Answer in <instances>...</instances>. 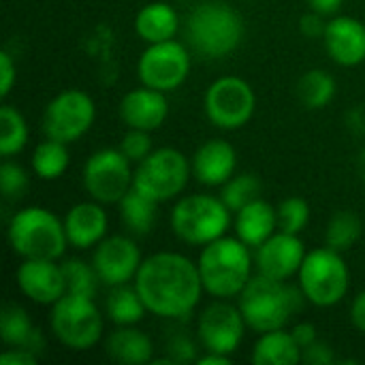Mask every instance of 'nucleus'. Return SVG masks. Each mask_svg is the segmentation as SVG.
Listing matches in <instances>:
<instances>
[{
  "label": "nucleus",
  "mask_w": 365,
  "mask_h": 365,
  "mask_svg": "<svg viewBox=\"0 0 365 365\" xmlns=\"http://www.w3.org/2000/svg\"><path fill=\"white\" fill-rule=\"evenodd\" d=\"M135 289L148 312L160 319L190 317L205 291L197 263L180 252H156L143 259Z\"/></svg>",
  "instance_id": "obj_1"
},
{
  "label": "nucleus",
  "mask_w": 365,
  "mask_h": 365,
  "mask_svg": "<svg viewBox=\"0 0 365 365\" xmlns=\"http://www.w3.org/2000/svg\"><path fill=\"white\" fill-rule=\"evenodd\" d=\"M252 265L250 246L227 235L205 244L197 261L205 293L218 299L240 297L252 278Z\"/></svg>",
  "instance_id": "obj_2"
},
{
  "label": "nucleus",
  "mask_w": 365,
  "mask_h": 365,
  "mask_svg": "<svg viewBox=\"0 0 365 365\" xmlns=\"http://www.w3.org/2000/svg\"><path fill=\"white\" fill-rule=\"evenodd\" d=\"M306 295L293 289L287 280H274L257 274L240 293V310L246 325L257 334L284 329L291 317L302 308Z\"/></svg>",
  "instance_id": "obj_3"
},
{
  "label": "nucleus",
  "mask_w": 365,
  "mask_h": 365,
  "mask_svg": "<svg viewBox=\"0 0 365 365\" xmlns=\"http://www.w3.org/2000/svg\"><path fill=\"white\" fill-rule=\"evenodd\" d=\"M186 41L203 58H222L235 51L244 38L242 15L220 0H205L192 9L186 21Z\"/></svg>",
  "instance_id": "obj_4"
},
{
  "label": "nucleus",
  "mask_w": 365,
  "mask_h": 365,
  "mask_svg": "<svg viewBox=\"0 0 365 365\" xmlns=\"http://www.w3.org/2000/svg\"><path fill=\"white\" fill-rule=\"evenodd\" d=\"M9 244L21 259L58 261L68 246L64 220L45 207H24L9 222Z\"/></svg>",
  "instance_id": "obj_5"
},
{
  "label": "nucleus",
  "mask_w": 365,
  "mask_h": 365,
  "mask_svg": "<svg viewBox=\"0 0 365 365\" xmlns=\"http://www.w3.org/2000/svg\"><path fill=\"white\" fill-rule=\"evenodd\" d=\"M229 225L231 210L220 197L212 195H188L171 212L173 233L190 246H205L222 237Z\"/></svg>",
  "instance_id": "obj_6"
},
{
  "label": "nucleus",
  "mask_w": 365,
  "mask_h": 365,
  "mask_svg": "<svg viewBox=\"0 0 365 365\" xmlns=\"http://www.w3.org/2000/svg\"><path fill=\"white\" fill-rule=\"evenodd\" d=\"M297 276L302 293L310 304L319 308H331L340 304L351 284V274L342 259V252L327 246L310 250Z\"/></svg>",
  "instance_id": "obj_7"
},
{
  "label": "nucleus",
  "mask_w": 365,
  "mask_h": 365,
  "mask_svg": "<svg viewBox=\"0 0 365 365\" xmlns=\"http://www.w3.org/2000/svg\"><path fill=\"white\" fill-rule=\"evenodd\" d=\"M51 331L71 351H88L103 338V317L92 297L66 293L51 306Z\"/></svg>",
  "instance_id": "obj_8"
},
{
  "label": "nucleus",
  "mask_w": 365,
  "mask_h": 365,
  "mask_svg": "<svg viewBox=\"0 0 365 365\" xmlns=\"http://www.w3.org/2000/svg\"><path fill=\"white\" fill-rule=\"evenodd\" d=\"M192 167L175 148H158L135 169L133 188L154 199L156 203L175 199L184 192Z\"/></svg>",
  "instance_id": "obj_9"
},
{
  "label": "nucleus",
  "mask_w": 365,
  "mask_h": 365,
  "mask_svg": "<svg viewBox=\"0 0 365 365\" xmlns=\"http://www.w3.org/2000/svg\"><path fill=\"white\" fill-rule=\"evenodd\" d=\"M133 163L120 152V150H98L94 152L86 165H83V188L90 195V199L109 205L120 203L124 195L133 188L135 171L130 167Z\"/></svg>",
  "instance_id": "obj_10"
},
{
  "label": "nucleus",
  "mask_w": 365,
  "mask_h": 365,
  "mask_svg": "<svg viewBox=\"0 0 365 365\" xmlns=\"http://www.w3.org/2000/svg\"><path fill=\"white\" fill-rule=\"evenodd\" d=\"M203 105L214 126L222 130H235L252 118L257 98L248 81L235 75H227L207 88Z\"/></svg>",
  "instance_id": "obj_11"
},
{
  "label": "nucleus",
  "mask_w": 365,
  "mask_h": 365,
  "mask_svg": "<svg viewBox=\"0 0 365 365\" xmlns=\"http://www.w3.org/2000/svg\"><path fill=\"white\" fill-rule=\"evenodd\" d=\"M94 115V101L83 90H62L45 107L43 133L49 139L73 143L90 130Z\"/></svg>",
  "instance_id": "obj_12"
},
{
  "label": "nucleus",
  "mask_w": 365,
  "mask_h": 365,
  "mask_svg": "<svg viewBox=\"0 0 365 365\" xmlns=\"http://www.w3.org/2000/svg\"><path fill=\"white\" fill-rule=\"evenodd\" d=\"M137 73L141 83L148 88L160 92H171L180 88L190 73V56L186 45L173 38L163 43H150L139 58Z\"/></svg>",
  "instance_id": "obj_13"
},
{
  "label": "nucleus",
  "mask_w": 365,
  "mask_h": 365,
  "mask_svg": "<svg viewBox=\"0 0 365 365\" xmlns=\"http://www.w3.org/2000/svg\"><path fill=\"white\" fill-rule=\"evenodd\" d=\"M246 327L248 325L240 306L235 308L227 302H216L201 312L197 323V336L205 351L231 357L240 349Z\"/></svg>",
  "instance_id": "obj_14"
},
{
  "label": "nucleus",
  "mask_w": 365,
  "mask_h": 365,
  "mask_svg": "<svg viewBox=\"0 0 365 365\" xmlns=\"http://www.w3.org/2000/svg\"><path fill=\"white\" fill-rule=\"evenodd\" d=\"M141 263V250L130 237L124 235L105 237L101 244H96L92 257V265L101 282L107 287H120L135 280Z\"/></svg>",
  "instance_id": "obj_15"
},
{
  "label": "nucleus",
  "mask_w": 365,
  "mask_h": 365,
  "mask_svg": "<svg viewBox=\"0 0 365 365\" xmlns=\"http://www.w3.org/2000/svg\"><path fill=\"white\" fill-rule=\"evenodd\" d=\"M306 248L299 235L276 231L269 240H265L255 255V265L259 274L274 280H289L295 276L306 259Z\"/></svg>",
  "instance_id": "obj_16"
},
{
  "label": "nucleus",
  "mask_w": 365,
  "mask_h": 365,
  "mask_svg": "<svg viewBox=\"0 0 365 365\" xmlns=\"http://www.w3.org/2000/svg\"><path fill=\"white\" fill-rule=\"evenodd\" d=\"M19 291L34 304L53 306L66 295V280L62 263L51 259H24L15 274Z\"/></svg>",
  "instance_id": "obj_17"
},
{
  "label": "nucleus",
  "mask_w": 365,
  "mask_h": 365,
  "mask_svg": "<svg viewBox=\"0 0 365 365\" xmlns=\"http://www.w3.org/2000/svg\"><path fill=\"white\" fill-rule=\"evenodd\" d=\"M120 115L128 128L152 133L165 124L169 115V103L165 92L143 86L124 94L120 103Z\"/></svg>",
  "instance_id": "obj_18"
},
{
  "label": "nucleus",
  "mask_w": 365,
  "mask_h": 365,
  "mask_svg": "<svg viewBox=\"0 0 365 365\" xmlns=\"http://www.w3.org/2000/svg\"><path fill=\"white\" fill-rule=\"evenodd\" d=\"M323 41L327 53L340 66H357L365 60V26L355 17H334Z\"/></svg>",
  "instance_id": "obj_19"
},
{
  "label": "nucleus",
  "mask_w": 365,
  "mask_h": 365,
  "mask_svg": "<svg viewBox=\"0 0 365 365\" xmlns=\"http://www.w3.org/2000/svg\"><path fill=\"white\" fill-rule=\"evenodd\" d=\"M190 167L199 184L222 186L235 175L237 169L235 148L225 139H210L195 152Z\"/></svg>",
  "instance_id": "obj_20"
},
{
  "label": "nucleus",
  "mask_w": 365,
  "mask_h": 365,
  "mask_svg": "<svg viewBox=\"0 0 365 365\" xmlns=\"http://www.w3.org/2000/svg\"><path fill=\"white\" fill-rule=\"evenodd\" d=\"M107 214L103 203L98 201H83L73 205L64 216V231L71 246L86 250L101 244L107 235Z\"/></svg>",
  "instance_id": "obj_21"
},
{
  "label": "nucleus",
  "mask_w": 365,
  "mask_h": 365,
  "mask_svg": "<svg viewBox=\"0 0 365 365\" xmlns=\"http://www.w3.org/2000/svg\"><path fill=\"white\" fill-rule=\"evenodd\" d=\"M276 231H278V214L261 197L244 205L235 216V235L255 250L265 240H269Z\"/></svg>",
  "instance_id": "obj_22"
},
{
  "label": "nucleus",
  "mask_w": 365,
  "mask_h": 365,
  "mask_svg": "<svg viewBox=\"0 0 365 365\" xmlns=\"http://www.w3.org/2000/svg\"><path fill=\"white\" fill-rule=\"evenodd\" d=\"M105 353L111 361L124 365L150 364L154 357L152 340L133 325L118 327L105 342Z\"/></svg>",
  "instance_id": "obj_23"
},
{
  "label": "nucleus",
  "mask_w": 365,
  "mask_h": 365,
  "mask_svg": "<svg viewBox=\"0 0 365 365\" xmlns=\"http://www.w3.org/2000/svg\"><path fill=\"white\" fill-rule=\"evenodd\" d=\"M0 338L9 349H26L38 355L45 349L43 334L32 325L24 308L11 304L0 314Z\"/></svg>",
  "instance_id": "obj_24"
},
{
  "label": "nucleus",
  "mask_w": 365,
  "mask_h": 365,
  "mask_svg": "<svg viewBox=\"0 0 365 365\" xmlns=\"http://www.w3.org/2000/svg\"><path fill=\"white\" fill-rule=\"evenodd\" d=\"M178 28H180V17L175 9L167 2H150L135 17V30L148 45L171 41Z\"/></svg>",
  "instance_id": "obj_25"
},
{
  "label": "nucleus",
  "mask_w": 365,
  "mask_h": 365,
  "mask_svg": "<svg viewBox=\"0 0 365 365\" xmlns=\"http://www.w3.org/2000/svg\"><path fill=\"white\" fill-rule=\"evenodd\" d=\"M250 361L255 365H297L302 364V349L291 331L276 329L261 334Z\"/></svg>",
  "instance_id": "obj_26"
},
{
  "label": "nucleus",
  "mask_w": 365,
  "mask_h": 365,
  "mask_svg": "<svg viewBox=\"0 0 365 365\" xmlns=\"http://www.w3.org/2000/svg\"><path fill=\"white\" fill-rule=\"evenodd\" d=\"M145 312L148 308L135 287L128 284L111 287V293L107 297V314L118 327L137 325L145 317Z\"/></svg>",
  "instance_id": "obj_27"
},
{
  "label": "nucleus",
  "mask_w": 365,
  "mask_h": 365,
  "mask_svg": "<svg viewBox=\"0 0 365 365\" xmlns=\"http://www.w3.org/2000/svg\"><path fill=\"white\" fill-rule=\"evenodd\" d=\"M156 201L139 192L137 188H130L124 199L120 201V212L122 220L128 227L130 233L135 235H145L154 227L156 220Z\"/></svg>",
  "instance_id": "obj_28"
},
{
  "label": "nucleus",
  "mask_w": 365,
  "mask_h": 365,
  "mask_svg": "<svg viewBox=\"0 0 365 365\" xmlns=\"http://www.w3.org/2000/svg\"><path fill=\"white\" fill-rule=\"evenodd\" d=\"M297 96L304 107L321 109L336 96V79L323 68H312L297 81Z\"/></svg>",
  "instance_id": "obj_29"
},
{
  "label": "nucleus",
  "mask_w": 365,
  "mask_h": 365,
  "mask_svg": "<svg viewBox=\"0 0 365 365\" xmlns=\"http://www.w3.org/2000/svg\"><path fill=\"white\" fill-rule=\"evenodd\" d=\"M71 154L64 141L58 139H45L34 148L32 154V169L41 180H58L66 167H68Z\"/></svg>",
  "instance_id": "obj_30"
},
{
  "label": "nucleus",
  "mask_w": 365,
  "mask_h": 365,
  "mask_svg": "<svg viewBox=\"0 0 365 365\" xmlns=\"http://www.w3.org/2000/svg\"><path fill=\"white\" fill-rule=\"evenodd\" d=\"M361 220L353 212H336L325 229V246L338 252H344L357 244L361 237Z\"/></svg>",
  "instance_id": "obj_31"
},
{
  "label": "nucleus",
  "mask_w": 365,
  "mask_h": 365,
  "mask_svg": "<svg viewBox=\"0 0 365 365\" xmlns=\"http://www.w3.org/2000/svg\"><path fill=\"white\" fill-rule=\"evenodd\" d=\"M26 141H28V126H26L24 115L11 105H2L0 107V154L9 158L21 152Z\"/></svg>",
  "instance_id": "obj_32"
},
{
  "label": "nucleus",
  "mask_w": 365,
  "mask_h": 365,
  "mask_svg": "<svg viewBox=\"0 0 365 365\" xmlns=\"http://www.w3.org/2000/svg\"><path fill=\"white\" fill-rule=\"evenodd\" d=\"M259 192H261V180L255 173H240L233 175L227 184H222L220 199L231 212L237 214L244 205L259 199Z\"/></svg>",
  "instance_id": "obj_33"
},
{
  "label": "nucleus",
  "mask_w": 365,
  "mask_h": 365,
  "mask_svg": "<svg viewBox=\"0 0 365 365\" xmlns=\"http://www.w3.org/2000/svg\"><path fill=\"white\" fill-rule=\"evenodd\" d=\"M62 272H64V280H66V293H75V295L94 299V295L98 291V282H101L94 265H88L81 259H68L62 263Z\"/></svg>",
  "instance_id": "obj_34"
},
{
  "label": "nucleus",
  "mask_w": 365,
  "mask_h": 365,
  "mask_svg": "<svg viewBox=\"0 0 365 365\" xmlns=\"http://www.w3.org/2000/svg\"><path fill=\"white\" fill-rule=\"evenodd\" d=\"M276 214H278V229L280 231L299 235L310 220V205L302 197H289L276 207Z\"/></svg>",
  "instance_id": "obj_35"
},
{
  "label": "nucleus",
  "mask_w": 365,
  "mask_h": 365,
  "mask_svg": "<svg viewBox=\"0 0 365 365\" xmlns=\"http://www.w3.org/2000/svg\"><path fill=\"white\" fill-rule=\"evenodd\" d=\"M120 152L135 165H139L141 160H145L154 148H152V137L148 130H139V128H128V133L124 135L122 143H120Z\"/></svg>",
  "instance_id": "obj_36"
},
{
  "label": "nucleus",
  "mask_w": 365,
  "mask_h": 365,
  "mask_svg": "<svg viewBox=\"0 0 365 365\" xmlns=\"http://www.w3.org/2000/svg\"><path fill=\"white\" fill-rule=\"evenodd\" d=\"M28 188V175L26 171L11 163V160H4L2 167H0V190L6 199H19Z\"/></svg>",
  "instance_id": "obj_37"
},
{
  "label": "nucleus",
  "mask_w": 365,
  "mask_h": 365,
  "mask_svg": "<svg viewBox=\"0 0 365 365\" xmlns=\"http://www.w3.org/2000/svg\"><path fill=\"white\" fill-rule=\"evenodd\" d=\"M169 359L173 364H184V361H197V346L190 338L186 336H175L169 342Z\"/></svg>",
  "instance_id": "obj_38"
},
{
  "label": "nucleus",
  "mask_w": 365,
  "mask_h": 365,
  "mask_svg": "<svg viewBox=\"0 0 365 365\" xmlns=\"http://www.w3.org/2000/svg\"><path fill=\"white\" fill-rule=\"evenodd\" d=\"M336 361L334 349L321 340H317L314 344H310L308 349L302 351V364L308 365H331Z\"/></svg>",
  "instance_id": "obj_39"
},
{
  "label": "nucleus",
  "mask_w": 365,
  "mask_h": 365,
  "mask_svg": "<svg viewBox=\"0 0 365 365\" xmlns=\"http://www.w3.org/2000/svg\"><path fill=\"white\" fill-rule=\"evenodd\" d=\"M327 24L329 21H325V15L317 13V11H310V13L302 15V19H299L302 32L306 36H310V38H323L325 30H327Z\"/></svg>",
  "instance_id": "obj_40"
},
{
  "label": "nucleus",
  "mask_w": 365,
  "mask_h": 365,
  "mask_svg": "<svg viewBox=\"0 0 365 365\" xmlns=\"http://www.w3.org/2000/svg\"><path fill=\"white\" fill-rule=\"evenodd\" d=\"M15 79H17V71H15L13 58L6 51H2L0 53V94L2 96H6L11 92Z\"/></svg>",
  "instance_id": "obj_41"
},
{
  "label": "nucleus",
  "mask_w": 365,
  "mask_h": 365,
  "mask_svg": "<svg viewBox=\"0 0 365 365\" xmlns=\"http://www.w3.org/2000/svg\"><path fill=\"white\" fill-rule=\"evenodd\" d=\"M36 361H38V355H34L26 349H9L0 357L2 365H36Z\"/></svg>",
  "instance_id": "obj_42"
},
{
  "label": "nucleus",
  "mask_w": 365,
  "mask_h": 365,
  "mask_svg": "<svg viewBox=\"0 0 365 365\" xmlns=\"http://www.w3.org/2000/svg\"><path fill=\"white\" fill-rule=\"evenodd\" d=\"M291 334H293V338H295V342L299 344V349L304 351V349H308L310 344H314L319 338H317V327L312 325V323H299V325H295L293 329H291Z\"/></svg>",
  "instance_id": "obj_43"
},
{
  "label": "nucleus",
  "mask_w": 365,
  "mask_h": 365,
  "mask_svg": "<svg viewBox=\"0 0 365 365\" xmlns=\"http://www.w3.org/2000/svg\"><path fill=\"white\" fill-rule=\"evenodd\" d=\"M351 323L357 331L365 334V291H361L351 306Z\"/></svg>",
  "instance_id": "obj_44"
},
{
  "label": "nucleus",
  "mask_w": 365,
  "mask_h": 365,
  "mask_svg": "<svg viewBox=\"0 0 365 365\" xmlns=\"http://www.w3.org/2000/svg\"><path fill=\"white\" fill-rule=\"evenodd\" d=\"M342 2L344 0H308V4H310V9L312 11H317V13H321V15H334L340 6H342Z\"/></svg>",
  "instance_id": "obj_45"
},
{
  "label": "nucleus",
  "mask_w": 365,
  "mask_h": 365,
  "mask_svg": "<svg viewBox=\"0 0 365 365\" xmlns=\"http://www.w3.org/2000/svg\"><path fill=\"white\" fill-rule=\"evenodd\" d=\"M197 364L199 365H229L231 364V357H229V355H220V353H210V351H205V355H203V357H199V359H197Z\"/></svg>",
  "instance_id": "obj_46"
}]
</instances>
